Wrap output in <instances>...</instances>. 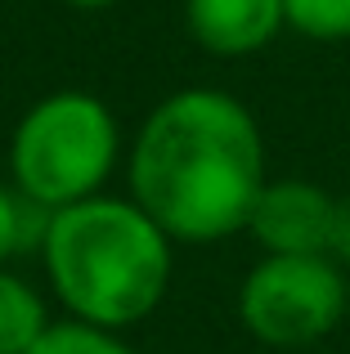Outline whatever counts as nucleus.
Masks as SVG:
<instances>
[{"mask_svg": "<svg viewBox=\"0 0 350 354\" xmlns=\"http://www.w3.org/2000/svg\"><path fill=\"white\" fill-rule=\"evenodd\" d=\"M265 180V139L252 108L216 86H184L153 104L126 148L131 198L171 242L247 234Z\"/></svg>", "mask_w": 350, "mask_h": 354, "instance_id": "nucleus-1", "label": "nucleus"}, {"mask_svg": "<svg viewBox=\"0 0 350 354\" xmlns=\"http://www.w3.org/2000/svg\"><path fill=\"white\" fill-rule=\"evenodd\" d=\"M41 269L72 323L131 332L167 301L175 242L131 193H95L45 216Z\"/></svg>", "mask_w": 350, "mask_h": 354, "instance_id": "nucleus-2", "label": "nucleus"}, {"mask_svg": "<svg viewBox=\"0 0 350 354\" xmlns=\"http://www.w3.org/2000/svg\"><path fill=\"white\" fill-rule=\"evenodd\" d=\"M122 126L90 90H54L18 117L9 135V184L41 211L108 193L122 162Z\"/></svg>", "mask_w": 350, "mask_h": 354, "instance_id": "nucleus-3", "label": "nucleus"}, {"mask_svg": "<svg viewBox=\"0 0 350 354\" xmlns=\"http://www.w3.org/2000/svg\"><path fill=\"white\" fill-rule=\"evenodd\" d=\"M350 319V274L328 256H261L238 283V323L270 350H306Z\"/></svg>", "mask_w": 350, "mask_h": 354, "instance_id": "nucleus-4", "label": "nucleus"}, {"mask_svg": "<svg viewBox=\"0 0 350 354\" xmlns=\"http://www.w3.org/2000/svg\"><path fill=\"white\" fill-rule=\"evenodd\" d=\"M333 193L319 184L288 175L265 180L252 207L247 234L265 256H328V225H333Z\"/></svg>", "mask_w": 350, "mask_h": 354, "instance_id": "nucleus-5", "label": "nucleus"}, {"mask_svg": "<svg viewBox=\"0 0 350 354\" xmlns=\"http://www.w3.org/2000/svg\"><path fill=\"white\" fill-rule=\"evenodd\" d=\"M184 27L211 59H247L279 41L288 14L283 0H184Z\"/></svg>", "mask_w": 350, "mask_h": 354, "instance_id": "nucleus-6", "label": "nucleus"}, {"mask_svg": "<svg viewBox=\"0 0 350 354\" xmlns=\"http://www.w3.org/2000/svg\"><path fill=\"white\" fill-rule=\"evenodd\" d=\"M50 305L41 287L14 269H0V354H27L50 332Z\"/></svg>", "mask_w": 350, "mask_h": 354, "instance_id": "nucleus-7", "label": "nucleus"}, {"mask_svg": "<svg viewBox=\"0 0 350 354\" xmlns=\"http://www.w3.org/2000/svg\"><path fill=\"white\" fill-rule=\"evenodd\" d=\"M45 216H50V211H41L36 202H27L14 184H0V269L41 247Z\"/></svg>", "mask_w": 350, "mask_h": 354, "instance_id": "nucleus-8", "label": "nucleus"}, {"mask_svg": "<svg viewBox=\"0 0 350 354\" xmlns=\"http://www.w3.org/2000/svg\"><path fill=\"white\" fill-rule=\"evenodd\" d=\"M27 354H140V350L122 332H104V328H90V323L59 319V323H50V332Z\"/></svg>", "mask_w": 350, "mask_h": 354, "instance_id": "nucleus-9", "label": "nucleus"}, {"mask_svg": "<svg viewBox=\"0 0 350 354\" xmlns=\"http://www.w3.org/2000/svg\"><path fill=\"white\" fill-rule=\"evenodd\" d=\"M283 14L306 41H350V0H283Z\"/></svg>", "mask_w": 350, "mask_h": 354, "instance_id": "nucleus-10", "label": "nucleus"}, {"mask_svg": "<svg viewBox=\"0 0 350 354\" xmlns=\"http://www.w3.org/2000/svg\"><path fill=\"white\" fill-rule=\"evenodd\" d=\"M328 260L350 274V193L333 202V225H328Z\"/></svg>", "mask_w": 350, "mask_h": 354, "instance_id": "nucleus-11", "label": "nucleus"}, {"mask_svg": "<svg viewBox=\"0 0 350 354\" xmlns=\"http://www.w3.org/2000/svg\"><path fill=\"white\" fill-rule=\"evenodd\" d=\"M68 9H77V14H104V9L122 5V0H63Z\"/></svg>", "mask_w": 350, "mask_h": 354, "instance_id": "nucleus-12", "label": "nucleus"}]
</instances>
